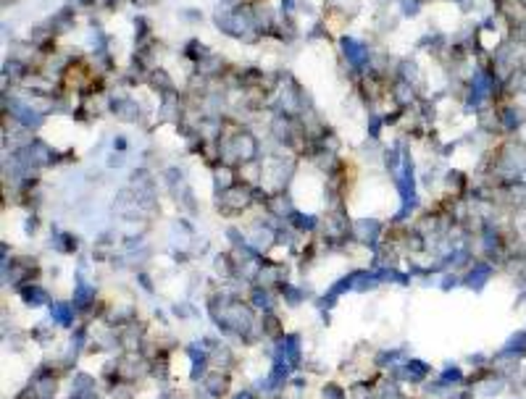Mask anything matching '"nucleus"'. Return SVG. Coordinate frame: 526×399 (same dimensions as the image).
<instances>
[{"label":"nucleus","mask_w":526,"mask_h":399,"mask_svg":"<svg viewBox=\"0 0 526 399\" xmlns=\"http://www.w3.org/2000/svg\"><path fill=\"white\" fill-rule=\"evenodd\" d=\"M37 273H40V263H37V258H30V255H21V258L3 263V279L8 281V276H11V284H16V286L34 284Z\"/></svg>","instance_id":"f257e3e1"},{"label":"nucleus","mask_w":526,"mask_h":399,"mask_svg":"<svg viewBox=\"0 0 526 399\" xmlns=\"http://www.w3.org/2000/svg\"><path fill=\"white\" fill-rule=\"evenodd\" d=\"M271 357L285 360L292 370L303 368V347H300V334H285L274 341V352Z\"/></svg>","instance_id":"f03ea898"},{"label":"nucleus","mask_w":526,"mask_h":399,"mask_svg":"<svg viewBox=\"0 0 526 399\" xmlns=\"http://www.w3.org/2000/svg\"><path fill=\"white\" fill-rule=\"evenodd\" d=\"M253 284H258V286H266V289H271V286H282V284H287V266L285 263H279V260H261V266H258L256 271V279H253Z\"/></svg>","instance_id":"7ed1b4c3"},{"label":"nucleus","mask_w":526,"mask_h":399,"mask_svg":"<svg viewBox=\"0 0 526 399\" xmlns=\"http://www.w3.org/2000/svg\"><path fill=\"white\" fill-rule=\"evenodd\" d=\"M429 363L424 360H406L403 365H392V378L395 381H408V384H424L429 378Z\"/></svg>","instance_id":"20e7f679"},{"label":"nucleus","mask_w":526,"mask_h":399,"mask_svg":"<svg viewBox=\"0 0 526 399\" xmlns=\"http://www.w3.org/2000/svg\"><path fill=\"white\" fill-rule=\"evenodd\" d=\"M492 276H495V266L490 260H474L471 268H468V273L463 276V286L474 289V292H481L490 284Z\"/></svg>","instance_id":"39448f33"},{"label":"nucleus","mask_w":526,"mask_h":399,"mask_svg":"<svg viewBox=\"0 0 526 399\" xmlns=\"http://www.w3.org/2000/svg\"><path fill=\"white\" fill-rule=\"evenodd\" d=\"M74 308L79 312H87L92 310V305H98L95 302V286H92L90 281H85L82 276V271H76V284H74Z\"/></svg>","instance_id":"423d86ee"},{"label":"nucleus","mask_w":526,"mask_h":399,"mask_svg":"<svg viewBox=\"0 0 526 399\" xmlns=\"http://www.w3.org/2000/svg\"><path fill=\"white\" fill-rule=\"evenodd\" d=\"M19 297L24 299V305H30V308H43V305H53V299H50V292H47L43 284H27V286H19Z\"/></svg>","instance_id":"0eeeda50"},{"label":"nucleus","mask_w":526,"mask_h":399,"mask_svg":"<svg viewBox=\"0 0 526 399\" xmlns=\"http://www.w3.org/2000/svg\"><path fill=\"white\" fill-rule=\"evenodd\" d=\"M203 389H206L213 399L226 397V394H229V373L219 368L208 370V376L203 378Z\"/></svg>","instance_id":"6e6552de"},{"label":"nucleus","mask_w":526,"mask_h":399,"mask_svg":"<svg viewBox=\"0 0 526 399\" xmlns=\"http://www.w3.org/2000/svg\"><path fill=\"white\" fill-rule=\"evenodd\" d=\"M76 308L74 302H53L50 305V321L61 328H72L74 326V318H76Z\"/></svg>","instance_id":"1a4fd4ad"},{"label":"nucleus","mask_w":526,"mask_h":399,"mask_svg":"<svg viewBox=\"0 0 526 399\" xmlns=\"http://www.w3.org/2000/svg\"><path fill=\"white\" fill-rule=\"evenodd\" d=\"M50 247L56 252H61V255H74L76 250H79V239L74 237V234H69V231H53V237H50Z\"/></svg>","instance_id":"9d476101"},{"label":"nucleus","mask_w":526,"mask_h":399,"mask_svg":"<svg viewBox=\"0 0 526 399\" xmlns=\"http://www.w3.org/2000/svg\"><path fill=\"white\" fill-rule=\"evenodd\" d=\"M210 365L229 373V370L237 365V357H234V352H232V347H226V344H219V347L210 352Z\"/></svg>","instance_id":"9b49d317"},{"label":"nucleus","mask_w":526,"mask_h":399,"mask_svg":"<svg viewBox=\"0 0 526 399\" xmlns=\"http://www.w3.org/2000/svg\"><path fill=\"white\" fill-rule=\"evenodd\" d=\"M213 271L221 276V279L232 281L237 279V263H234V255L232 252H221L213 258Z\"/></svg>","instance_id":"f8f14e48"},{"label":"nucleus","mask_w":526,"mask_h":399,"mask_svg":"<svg viewBox=\"0 0 526 399\" xmlns=\"http://www.w3.org/2000/svg\"><path fill=\"white\" fill-rule=\"evenodd\" d=\"M261 331H263V337H271L274 341L279 339V337H285V326H282V318L276 315V310L263 312V318H261Z\"/></svg>","instance_id":"ddd939ff"},{"label":"nucleus","mask_w":526,"mask_h":399,"mask_svg":"<svg viewBox=\"0 0 526 399\" xmlns=\"http://www.w3.org/2000/svg\"><path fill=\"white\" fill-rule=\"evenodd\" d=\"M248 302H250L256 310H263V312L274 310V295H271L266 286H258V284H253V289H250V297H248Z\"/></svg>","instance_id":"4468645a"},{"label":"nucleus","mask_w":526,"mask_h":399,"mask_svg":"<svg viewBox=\"0 0 526 399\" xmlns=\"http://www.w3.org/2000/svg\"><path fill=\"white\" fill-rule=\"evenodd\" d=\"M287 223H289V229H295V231H314L316 226H318V218H316V216H305V213L292 210V213L287 216Z\"/></svg>","instance_id":"2eb2a0df"},{"label":"nucleus","mask_w":526,"mask_h":399,"mask_svg":"<svg viewBox=\"0 0 526 399\" xmlns=\"http://www.w3.org/2000/svg\"><path fill=\"white\" fill-rule=\"evenodd\" d=\"M466 381V373L458 368V365H448V368L439 373V378H437V384L442 386V389H450L452 384H463Z\"/></svg>","instance_id":"dca6fc26"},{"label":"nucleus","mask_w":526,"mask_h":399,"mask_svg":"<svg viewBox=\"0 0 526 399\" xmlns=\"http://www.w3.org/2000/svg\"><path fill=\"white\" fill-rule=\"evenodd\" d=\"M279 295L285 297V305L298 308L303 299H305V289H303V286H295V284H282V286H279Z\"/></svg>","instance_id":"f3484780"},{"label":"nucleus","mask_w":526,"mask_h":399,"mask_svg":"<svg viewBox=\"0 0 526 399\" xmlns=\"http://www.w3.org/2000/svg\"><path fill=\"white\" fill-rule=\"evenodd\" d=\"M403 355H406V350H403V347H395V350H379V352H376V357H374V365L379 370L390 368L392 363H395V360H400Z\"/></svg>","instance_id":"a211bd4d"},{"label":"nucleus","mask_w":526,"mask_h":399,"mask_svg":"<svg viewBox=\"0 0 526 399\" xmlns=\"http://www.w3.org/2000/svg\"><path fill=\"white\" fill-rule=\"evenodd\" d=\"M30 339L34 344H40V347H47V344H53V326L47 323H34L30 331Z\"/></svg>","instance_id":"6ab92c4d"},{"label":"nucleus","mask_w":526,"mask_h":399,"mask_svg":"<svg viewBox=\"0 0 526 399\" xmlns=\"http://www.w3.org/2000/svg\"><path fill=\"white\" fill-rule=\"evenodd\" d=\"M508 389L513 394H524L526 391V368L524 365H516V368L508 373Z\"/></svg>","instance_id":"aec40b11"},{"label":"nucleus","mask_w":526,"mask_h":399,"mask_svg":"<svg viewBox=\"0 0 526 399\" xmlns=\"http://www.w3.org/2000/svg\"><path fill=\"white\" fill-rule=\"evenodd\" d=\"M321 399H347V389L329 381V384L321 386Z\"/></svg>","instance_id":"412c9836"},{"label":"nucleus","mask_w":526,"mask_h":399,"mask_svg":"<svg viewBox=\"0 0 526 399\" xmlns=\"http://www.w3.org/2000/svg\"><path fill=\"white\" fill-rule=\"evenodd\" d=\"M518 295H516V308L526 305V276H518V284H516Z\"/></svg>","instance_id":"4be33fe9"},{"label":"nucleus","mask_w":526,"mask_h":399,"mask_svg":"<svg viewBox=\"0 0 526 399\" xmlns=\"http://www.w3.org/2000/svg\"><path fill=\"white\" fill-rule=\"evenodd\" d=\"M458 284H463V279H461V276H452V273H448V276L442 279V289H445V292H450V289H455Z\"/></svg>","instance_id":"5701e85b"},{"label":"nucleus","mask_w":526,"mask_h":399,"mask_svg":"<svg viewBox=\"0 0 526 399\" xmlns=\"http://www.w3.org/2000/svg\"><path fill=\"white\" fill-rule=\"evenodd\" d=\"M171 312H174L177 318H187V315H193L195 310H193L187 302H179V305H174V308H171Z\"/></svg>","instance_id":"b1692460"},{"label":"nucleus","mask_w":526,"mask_h":399,"mask_svg":"<svg viewBox=\"0 0 526 399\" xmlns=\"http://www.w3.org/2000/svg\"><path fill=\"white\" fill-rule=\"evenodd\" d=\"M137 281H140V286H142L145 292H151V295L155 292V286H153V281H151V276H148V273H137Z\"/></svg>","instance_id":"393cba45"},{"label":"nucleus","mask_w":526,"mask_h":399,"mask_svg":"<svg viewBox=\"0 0 526 399\" xmlns=\"http://www.w3.org/2000/svg\"><path fill=\"white\" fill-rule=\"evenodd\" d=\"M158 399H182V394H179V389H171V386H166V389H161Z\"/></svg>","instance_id":"a878e982"},{"label":"nucleus","mask_w":526,"mask_h":399,"mask_svg":"<svg viewBox=\"0 0 526 399\" xmlns=\"http://www.w3.org/2000/svg\"><path fill=\"white\" fill-rule=\"evenodd\" d=\"M448 399H476V394H474V389H458V394H452Z\"/></svg>","instance_id":"bb28decb"},{"label":"nucleus","mask_w":526,"mask_h":399,"mask_svg":"<svg viewBox=\"0 0 526 399\" xmlns=\"http://www.w3.org/2000/svg\"><path fill=\"white\" fill-rule=\"evenodd\" d=\"M37 226H40V223H37V216H30V218H27V226H24V231H27V234H34Z\"/></svg>","instance_id":"cd10ccee"},{"label":"nucleus","mask_w":526,"mask_h":399,"mask_svg":"<svg viewBox=\"0 0 526 399\" xmlns=\"http://www.w3.org/2000/svg\"><path fill=\"white\" fill-rule=\"evenodd\" d=\"M289 384L298 386V389H305V386H308V378H303V376H292V378H289Z\"/></svg>","instance_id":"c85d7f7f"},{"label":"nucleus","mask_w":526,"mask_h":399,"mask_svg":"<svg viewBox=\"0 0 526 399\" xmlns=\"http://www.w3.org/2000/svg\"><path fill=\"white\" fill-rule=\"evenodd\" d=\"M234 399H256V391H250V389H242V391Z\"/></svg>","instance_id":"c756f323"}]
</instances>
